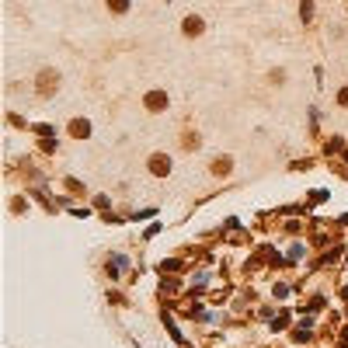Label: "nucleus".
Returning <instances> with one entry per match:
<instances>
[{"label": "nucleus", "mask_w": 348, "mask_h": 348, "mask_svg": "<svg viewBox=\"0 0 348 348\" xmlns=\"http://www.w3.org/2000/svg\"><path fill=\"white\" fill-rule=\"evenodd\" d=\"M164 101H167V98H164V94H150V98H146V105H150V108H161V105H164Z\"/></svg>", "instance_id": "f03ea898"}, {"label": "nucleus", "mask_w": 348, "mask_h": 348, "mask_svg": "<svg viewBox=\"0 0 348 348\" xmlns=\"http://www.w3.org/2000/svg\"><path fill=\"white\" fill-rule=\"evenodd\" d=\"M299 14H303V21H310V14H314V4H310V0H303V7H299Z\"/></svg>", "instance_id": "7ed1b4c3"}, {"label": "nucleus", "mask_w": 348, "mask_h": 348, "mask_svg": "<svg viewBox=\"0 0 348 348\" xmlns=\"http://www.w3.org/2000/svg\"><path fill=\"white\" fill-rule=\"evenodd\" d=\"M202 31V21L199 18H185V35H199Z\"/></svg>", "instance_id": "f257e3e1"}, {"label": "nucleus", "mask_w": 348, "mask_h": 348, "mask_svg": "<svg viewBox=\"0 0 348 348\" xmlns=\"http://www.w3.org/2000/svg\"><path fill=\"white\" fill-rule=\"evenodd\" d=\"M42 91H53V73H42Z\"/></svg>", "instance_id": "39448f33"}, {"label": "nucleus", "mask_w": 348, "mask_h": 348, "mask_svg": "<svg viewBox=\"0 0 348 348\" xmlns=\"http://www.w3.org/2000/svg\"><path fill=\"white\" fill-rule=\"evenodd\" d=\"M108 7H115V11H126V7H129V0H108Z\"/></svg>", "instance_id": "20e7f679"}]
</instances>
